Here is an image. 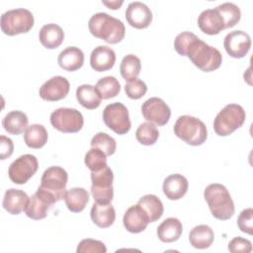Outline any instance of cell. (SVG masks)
Instances as JSON below:
<instances>
[{"label":"cell","mask_w":253,"mask_h":253,"mask_svg":"<svg viewBox=\"0 0 253 253\" xmlns=\"http://www.w3.org/2000/svg\"><path fill=\"white\" fill-rule=\"evenodd\" d=\"M116 62V52L108 45H98L90 55V65L98 72L110 70Z\"/></svg>","instance_id":"d6986e66"},{"label":"cell","mask_w":253,"mask_h":253,"mask_svg":"<svg viewBox=\"0 0 253 253\" xmlns=\"http://www.w3.org/2000/svg\"><path fill=\"white\" fill-rule=\"evenodd\" d=\"M102 3L106 6H108L110 9H113V10H116V9H119L122 4L124 3L123 0H120V1H111V2H108V1H102Z\"/></svg>","instance_id":"7bdbcfd3"},{"label":"cell","mask_w":253,"mask_h":253,"mask_svg":"<svg viewBox=\"0 0 253 253\" xmlns=\"http://www.w3.org/2000/svg\"><path fill=\"white\" fill-rule=\"evenodd\" d=\"M95 87L101 98L104 100L116 97L121 91V84L114 76H105L100 78Z\"/></svg>","instance_id":"d6a6232c"},{"label":"cell","mask_w":253,"mask_h":253,"mask_svg":"<svg viewBox=\"0 0 253 253\" xmlns=\"http://www.w3.org/2000/svg\"><path fill=\"white\" fill-rule=\"evenodd\" d=\"M91 194L98 204H110L114 197V174L109 166L91 172Z\"/></svg>","instance_id":"ba28073f"},{"label":"cell","mask_w":253,"mask_h":253,"mask_svg":"<svg viewBox=\"0 0 253 253\" xmlns=\"http://www.w3.org/2000/svg\"><path fill=\"white\" fill-rule=\"evenodd\" d=\"M39 39L44 47L53 49L62 43L64 40V32L57 24L49 23L42 27L39 34Z\"/></svg>","instance_id":"cb8c5ba5"},{"label":"cell","mask_w":253,"mask_h":253,"mask_svg":"<svg viewBox=\"0 0 253 253\" xmlns=\"http://www.w3.org/2000/svg\"><path fill=\"white\" fill-rule=\"evenodd\" d=\"M182 231V222L176 217H168L158 225L157 236L162 242L171 243L179 239Z\"/></svg>","instance_id":"d4e9b609"},{"label":"cell","mask_w":253,"mask_h":253,"mask_svg":"<svg viewBox=\"0 0 253 253\" xmlns=\"http://www.w3.org/2000/svg\"><path fill=\"white\" fill-rule=\"evenodd\" d=\"M223 46L227 54L231 57L242 58L250 50L251 38L246 32L236 30L225 36Z\"/></svg>","instance_id":"5bb4252c"},{"label":"cell","mask_w":253,"mask_h":253,"mask_svg":"<svg viewBox=\"0 0 253 253\" xmlns=\"http://www.w3.org/2000/svg\"><path fill=\"white\" fill-rule=\"evenodd\" d=\"M135 137L137 141L143 145H152L157 141L159 131L152 123L145 122L138 126L135 131Z\"/></svg>","instance_id":"e575fe53"},{"label":"cell","mask_w":253,"mask_h":253,"mask_svg":"<svg viewBox=\"0 0 253 253\" xmlns=\"http://www.w3.org/2000/svg\"><path fill=\"white\" fill-rule=\"evenodd\" d=\"M198 26L207 35H217L225 29L224 21L218 11L213 9L204 10L198 17Z\"/></svg>","instance_id":"ac0fdd59"},{"label":"cell","mask_w":253,"mask_h":253,"mask_svg":"<svg viewBox=\"0 0 253 253\" xmlns=\"http://www.w3.org/2000/svg\"><path fill=\"white\" fill-rule=\"evenodd\" d=\"M14 151V144L11 138L1 135L0 136V158L2 160L10 157Z\"/></svg>","instance_id":"b9f144b4"},{"label":"cell","mask_w":253,"mask_h":253,"mask_svg":"<svg viewBox=\"0 0 253 253\" xmlns=\"http://www.w3.org/2000/svg\"><path fill=\"white\" fill-rule=\"evenodd\" d=\"M29 196L22 190L8 189L3 198V208L11 214H19L25 210V207L29 201Z\"/></svg>","instance_id":"7402d4cb"},{"label":"cell","mask_w":253,"mask_h":253,"mask_svg":"<svg viewBox=\"0 0 253 253\" xmlns=\"http://www.w3.org/2000/svg\"><path fill=\"white\" fill-rule=\"evenodd\" d=\"M227 248L232 253H249L252 251V243L248 239L236 236L229 241Z\"/></svg>","instance_id":"60d3db41"},{"label":"cell","mask_w":253,"mask_h":253,"mask_svg":"<svg viewBox=\"0 0 253 253\" xmlns=\"http://www.w3.org/2000/svg\"><path fill=\"white\" fill-rule=\"evenodd\" d=\"M33 13L25 8L8 10L1 16V30L5 35L16 36L28 33L34 26Z\"/></svg>","instance_id":"8992f818"},{"label":"cell","mask_w":253,"mask_h":253,"mask_svg":"<svg viewBox=\"0 0 253 253\" xmlns=\"http://www.w3.org/2000/svg\"><path fill=\"white\" fill-rule=\"evenodd\" d=\"M137 204L146 212L149 218V222H154L158 220L163 214V211H164L163 204L161 200L155 195H152V194L144 195L138 200Z\"/></svg>","instance_id":"4dcf8cb0"},{"label":"cell","mask_w":253,"mask_h":253,"mask_svg":"<svg viewBox=\"0 0 253 253\" xmlns=\"http://www.w3.org/2000/svg\"><path fill=\"white\" fill-rule=\"evenodd\" d=\"M204 198L215 218L227 220L233 216L234 203L225 186L218 183L210 184L204 191Z\"/></svg>","instance_id":"3957f363"},{"label":"cell","mask_w":253,"mask_h":253,"mask_svg":"<svg viewBox=\"0 0 253 253\" xmlns=\"http://www.w3.org/2000/svg\"><path fill=\"white\" fill-rule=\"evenodd\" d=\"M76 99L82 107L88 110L98 108L102 101V98L96 87L90 84H83L77 87Z\"/></svg>","instance_id":"f1b7e54d"},{"label":"cell","mask_w":253,"mask_h":253,"mask_svg":"<svg viewBox=\"0 0 253 253\" xmlns=\"http://www.w3.org/2000/svg\"><path fill=\"white\" fill-rule=\"evenodd\" d=\"M90 33L108 43L114 44L122 42L126 35L124 23L104 12H98L91 16L88 22Z\"/></svg>","instance_id":"7a4b0ae2"},{"label":"cell","mask_w":253,"mask_h":253,"mask_svg":"<svg viewBox=\"0 0 253 253\" xmlns=\"http://www.w3.org/2000/svg\"><path fill=\"white\" fill-rule=\"evenodd\" d=\"M175 50L183 56H188L199 69L210 72L217 69L222 62L220 51L200 40L192 32H182L175 38Z\"/></svg>","instance_id":"6da1fadb"},{"label":"cell","mask_w":253,"mask_h":253,"mask_svg":"<svg viewBox=\"0 0 253 253\" xmlns=\"http://www.w3.org/2000/svg\"><path fill=\"white\" fill-rule=\"evenodd\" d=\"M214 239L213 230L207 224H199L195 226L189 234V241L194 248H209Z\"/></svg>","instance_id":"484cf974"},{"label":"cell","mask_w":253,"mask_h":253,"mask_svg":"<svg viewBox=\"0 0 253 253\" xmlns=\"http://www.w3.org/2000/svg\"><path fill=\"white\" fill-rule=\"evenodd\" d=\"M189 188L187 178L181 174H172L165 178L162 190L166 198L172 201L180 200L183 198Z\"/></svg>","instance_id":"ffe728a7"},{"label":"cell","mask_w":253,"mask_h":253,"mask_svg":"<svg viewBox=\"0 0 253 253\" xmlns=\"http://www.w3.org/2000/svg\"><path fill=\"white\" fill-rule=\"evenodd\" d=\"M76 252L77 253H106L107 247L100 240L86 238L79 242Z\"/></svg>","instance_id":"f35d334b"},{"label":"cell","mask_w":253,"mask_h":253,"mask_svg":"<svg viewBox=\"0 0 253 253\" xmlns=\"http://www.w3.org/2000/svg\"><path fill=\"white\" fill-rule=\"evenodd\" d=\"M39 162L35 155L24 154L14 160L8 169L10 180L18 185L27 183L38 171Z\"/></svg>","instance_id":"8fae6325"},{"label":"cell","mask_w":253,"mask_h":253,"mask_svg":"<svg viewBox=\"0 0 253 253\" xmlns=\"http://www.w3.org/2000/svg\"><path fill=\"white\" fill-rule=\"evenodd\" d=\"M50 124L61 132L74 133L82 128L84 119L76 109L59 108L50 114Z\"/></svg>","instance_id":"9c48e42d"},{"label":"cell","mask_w":253,"mask_h":253,"mask_svg":"<svg viewBox=\"0 0 253 253\" xmlns=\"http://www.w3.org/2000/svg\"><path fill=\"white\" fill-rule=\"evenodd\" d=\"M141 113L147 122L157 126L166 125L171 117L169 106L158 97H152L146 100L141 106Z\"/></svg>","instance_id":"7c38bea8"},{"label":"cell","mask_w":253,"mask_h":253,"mask_svg":"<svg viewBox=\"0 0 253 253\" xmlns=\"http://www.w3.org/2000/svg\"><path fill=\"white\" fill-rule=\"evenodd\" d=\"M140 69H141V61L136 55L129 53L124 56V58L122 59V62L120 65V71H121L122 77L125 80L129 81L136 78L140 73Z\"/></svg>","instance_id":"1f68e13d"},{"label":"cell","mask_w":253,"mask_h":253,"mask_svg":"<svg viewBox=\"0 0 253 253\" xmlns=\"http://www.w3.org/2000/svg\"><path fill=\"white\" fill-rule=\"evenodd\" d=\"M54 203L56 202L52 197L38 188L37 192L29 198L24 211L27 216L32 219H42L46 216L47 211Z\"/></svg>","instance_id":"4fadbf2b"},{"label":"cell","mask_w":253,"mask_h":253,"mask_svg":"<svg viewBox=\"0 0 253 253\" xmlns=\"http://www.w3.org/2000/svg\"><path fill=\"white\" fill-rule=\"evenodd\" d=\"M103 121L105 125L117 134H126L131 126L128 110L120 102L112 103L105 107L103 111Z\"/></svg>","instance_id":"30bf717a"},{"label":"cell","mask_w":253,"mask_h":253,"mask_svg":"<svg viewBox=\"0 0 253 253\" xmlns=\"http://www.w3.org/2000/svg\"><path fill=\"white\" fill-rule=\"evenodd\" d=\"M48 134L45 127L40 124L29 126L24 133V140L30 148H42L47 141Z\"/></svg>","instance_id":"f546056e"},{"label":"cell","mask_w":253,"mask_h":253,"mask_svg":"<svg viewBox=\"0 0 253 253\" xmlns=\"http://www.w3.org/2000/svg\"><path fill=\"white\" fill-rule=\"evenodd\" d=\"M58 65L66 71H75L84 63V52L77 46H67L57 57Z\"/></svg>","instance_id":"44dd1931"},{"label":"cell","mask_w":253,"mask_h":253,"mask_svg":"<svg viewBox=\"0 0 253 253\" xmlns=\"http://www.w3.org/2000/svg\"><path fill=\"white\" fill-rule=\"evenodd\" d=\"M125 92L128 98L137 100L145 95L147 92V86L142 80L134 78L126 83Z\"/></svg>","instance_id":"74e56055"},{"label":"cell","mask_w":253,"mask_h":253,"mask_svg":"<svg viewBox=\"0 0 253 253\" xmlns=\"http://www.w3.org/2000/svg\"><path fill=\"white\" fill-rule=\"evenodd\" d=\"M69 81L63 76H53L40 88V97L48 102H55L65 98L69 92Z\"/></svg>","instance_id":"9a60e30c"},{"label":"cell","mask_w":253,"mask_h":253,"mask_svg":"<svg viewBox=\"0 0 253 253\" xmlns=\"http://www.w3.org/2000/svg\"><path fill=\"white\" fill-rule=\"evenodd\" d=\"M174 133L177 137L190 145H201L208 137L206 125L198 118L184 115L177 119L174 125Z\"/></svg>","instance_id":"277c9868"},{"label":"cell","mask_w":253,"mask_h":253,"mask_svg":"<svg viewBox=\"0 0 253 253\" xmlns=\"http://www.w3.org/2000/svg\"><path fill=\"white\" fill-rule=\"evenodd\" d=\"M125 228L131 233H139L143 231L149 223V218L144 210L138 205L129 207L123 217Z\"/></svg>","instance_id":"e0dca14e"},{"label":"cell","mask_w":253,"mask_h":253,"mask_svg":"<svg viewBox=\"0 0 253 253\" xmlns=\"http://www.w3.org/2000/svg\"><path fill=\"white\" fill-rule=\"evenodd\" d=\"M68 180L67 172L60 166H50L44 170L39 189L47 193L58 202L64 198Z\"/></svg>","instance_id":"52a82bcc"},{"label":"cell","mask_w":253,"mask_h":253,"mask_svg":"<svg viewBox=\"0 0 253 253\" xmlns=\"http://www.w3.org/2000/svg\"><path fill=\"white\" fill-rule=\"evenodd\" d=\"M63 199L70 211L80 212L89 202V193L84 188L75 187L66 191Z\"/></svg>","instance_id":"83f0119b"},{"label":"cell","mask_w":253,"mask_h":253,"mask_svg":"<svg viewBox=\"0 0 253 253\" xmlns=\"http://www.w3.org/2000/svg\"><path fill=\"white\" fill-rule=\"evenodd\" d=\"M246 119V114L242 106L238 104H228L215 116L213 120V129L219 136L231 134L241 127Z\"/></svg>","instance_id":"5b68a950"},{"label":"cell","mask_w":253,"mask_h":253,"mask_svg":"<svg viewBox=\"0 0 253 253\" xmlns=\"http://www.w3.org/2000/svg\"><path fill=\"white\" fill-rule=\"evenodd\" d=\"M215 9L218 11V13L222 17L225 24V29L234 27L240 21V18H241L240 8L232 2L222 3L216 6Z\"/></svg>","instance_id":"836d02e7"},{"label":"cell","mask_w":253,"mask_h":253,"mask_svg":"<svg viewBox=\"0 0 253 253\" xmlns=\"http://www.w3.org/2000/svg\"><path fill=\"white\" fill-rule=\"evenodd\" d=\"M29 119L27 115L21 111H11L2 120L4 129L10 134H20L28 127Z\"/></svg>","instance_id":"4316f807"},{"label":"cell","mask_w":253,"mask_h":253,"mask_svg":"<svg viewBox=\"0 0 253 253\" xmlns=\"http://www.w3.org/2000/svg\"><path fill=\"white\" fill-rule=\"evenodd\" d=\"M127 23L135 29H145L152 22V12L148 6L140 1L130 2L126 10Z\"/></svg>","instance_id":"2e32d148"},{"label":"cell","mask_w":253,"mask_h":253,"mask_svg":"<svg viewBox=\"0 0 253 253\" xmlns=\"http://www.w3.org/2000/svg\"><path fill=\"white\" fill-rule=\"evenodd\" d=\"M237 225L242 232L247 234H252L253 229V210L251 208L243 210L238 218H237Z\"/></svg>","instance_id":"ab89813d"},{"label":"cell","mask_w":253,"mask_h":253,"mask_svg":"<svg viewBox=\"0 0 253 253\" xmlns=\"http://www.w3.org/2000/svg\"><path fill=\"white\" fill-rule=\"evenodd\" d=\"M85 165L92 171H99L104 167L108 166L107 164V155L100 148L92 147L87 151L84 158Z\"/></svg>","instance_id":"d590c367"},{"label":"cell","mask_w":253,"mask_h":253,"mask_svg":"<svg viewBox=\"0 0 253 253\" xmlns=\"http://www.w3.org/2000/svg\"><path fill=\"white\" fill-rule=\"evenodd\" d=\"M92 221L100 228L110 227L116 219V211L110 204L94 203L90 211Z\"/></svg>","instance_id":"603a6c76"},{"label":"cell","mask_w":253,"mask_h":253,"mask_svg":"<svg viewBox=\"0 0 253 253\" xmlns=\"http://www.w3.org/2000/svg\"><path fill=\"white\" fill-rule=\"evenodd\" d=\"M90 143L92 147H97L104 151L107 156L113 155L117 149L116 139L106 132H97Z\"/></svg>","instance_id":"8d00e7d4"}]
</instances>
